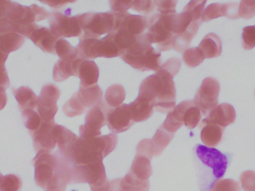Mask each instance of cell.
<instances>
[{
    "label": "cell",
    "instance_id": "cell-1",
    "mask_svg": "<svg viewBox=\"0 0 255 191\" xmlns=\"http://www.w3.org/2000/svg\"><path fill=\"white\" fill-rule=\"evenodd\" d=\"M36 185L46 191H65L71 181L73 165L59 151H40L33 159Z\"/></svg>",
    "mask_w": 255,
    "mask_h": 191
},
{
    "label": "cell",
    "instance_id": "cell-2",
    "mask_svg": "<svg viewBox=\"0 0 255 191\" xmlns=\"http://www.w3.org/2000/svg\"><path fill=\"white\" fill-rule=\"evenodd\" d=\"M118 136L109 134L94 138L79 137L63 151H59L73 166L88 165L103 161L116 148Z\"/></svg>",
    "mask_w": 255,
    "mask_h": 191
},
{
    "label": "cell",
    "instance_id": "cell-3",
    "mask_svg": "<svg viewBox=\"0 0 255 191\" xmlns=\"http://www.w3.org/2000/svg\"><path fill=\"white\" fill-rule=\"evenodd\" d=\"M173 77V75L160 67L156 73L142 81L138 96L154 102L156 111L168 114L175 108L176 92Z\"/></svg>",
    "mask_w": 255,
    "mask_h": 191
},
{
    "label": "cell",
    "instance_id": "cell-4",
    "mask_svg": "<svg viewBox=\"0 0 255 191\" xmlns=\"http://www.w3.org/2000/svg\"><path fill=\"white\" fill-rule=\"evenodd\" d=\"M194 153L199 163L200 191H210L214 183L225 175L229 159L226 155L217 149L201 144L196 146Z\"/></svg>",
    "mask_w": 255,
    "mask_h": 191
},
{
    "label": "cell",
    "instance_id": "cell-5",
    "mask_svg": "<svg viewBox=\"0 0 255 191\" xmlns=\"http://www.w3.org/2000/svg\"><path fill=\"white\" fill-rule=\"evenodd\" d=\"M120 57L130 67L142 72H157L161 67L160 52L143 40L142 36Z\"/></svg>",
    "mask_w": 255,
    "mask_h": 191
},
{
    "label": "cell",
    "instance_id": "cell-6",
    "mask_svg": "<svg viewBox=\"0 0 255 191\" xmlns=\"http://www.w3.org/2000/svg\"><path fill=\"white\" fill-rule=\"evenodd\" d=\"M174 15L165 16L154 13L148 16V28L142 37L150 44L156 43L158 52L170 50L173 48L175 37L173 28Z\"/></svg>",
    "mask_w": 255,
    "mask_h": 191
},
{
    "label": "cell",
    "instance_id": "cell-7",
    "mask_svg": "<svg viewBox=\"0 0 255 191\" xmlns=\"http://www.w3.org/2000/svg\"><path fill=\"white\" fill-rule=\"evenodd\" d=\"M79 15L82 35L91 38L100 39L103 34L112 32L115 28L114 12H88Z\"/></svg>",
    "mask_w": 255,
    "mask_h": 191
},
{
    "label": "cell",
    "instance_id": "cell-8",
    "mask_svg": "<svg viewBox=\"0 0 255 191\" xmlns=\"http://www.w3.org/2000/svg\"><path fill=\"white\" fill-rule=\"evenodd\" d=\"M103 161H97L88 165L73 166L70 184L88 183L90 186H99L107 182Z\"/></svg>",
    "mask_w": 255,
    "mask_h": 191
},
{
    "label": "cell",
    "instance_id": "cell-9",
    "mask_svg": "<svg viewBox=\"0 0 255 191\" xmlns=\"http://www.w3.org/2000/svg\"><path fill=\"white\" fill-rule=\"evenodd\" d=\"M109 105L100 102L88 110L85 117V123L79 128L80 138H94L101 136V129L107 125Z\"/></svg>",
    "mask_w": 255,
    "mask_h": 191
},
{
    "label": "cell",
    "instance_id": "cell-10",
    "mask_svg": "<svg viewBox=\"0 0 255 191\" xmlns=\"http://www.w3.org/2000/svg\"><path fill=\"white\" fill-rule=\"evenodd\" d=\"M48 19L51 30L58 38L82 36V29L79 14L71 16L60 12L54 11L49 13Z\"/></svg>",
    "mask_w": 255,
    "mask_h": 191
},
{
    "label": "cell",
    "instance_id": "cell-11",
    "mask_svg": "<svg viewBox=\"0 0 255 191\" xmlns=\"http://www.w3.org/2000/svg\"><path fill=\"white\" fill-rule=\"evenodd\" d=\"M220 91V85L217 79L212 77L204 79L193 100L204 115L208 116L218 105Z\"/></svg>",
    "mask_w": 255,
    "mask_h": 191
},
{
    "label": "cell",
    "instance_id": "cell-12",
    "mask_svg": "<svg viewBox=\"0 0 255 191\" xmlns=\"http://www.w3.org/2000/svg\"><path fill=\"white\" fill-rule=\"evenodd\" d=\"M60 95L61 91L56 85L51 83L43 85L37 105V112L43 122L55 123V116L58 110L57 101Z\"/></svg>",
    "mask_w": 255,
    "mask_h": 191
},
{
    "label": "cell",
    "instance_id": "cell-13",
    "mask_svg": "<svg viewBox=\"0 0 255 191\" xmlns=\"http://www.w3.org/2000/svg\"><path fill=\"white\" fill-rule=\"evenodd\" d=\"M113 12L115 20L114 30H122L135 37H139L148 28V16L132 15L127 11Z\"/></svg>",
    "mask_w": 255,
    "mask_h": 191
},
{
    "label": "cell",
    "instance_id": "cell-14",
    "mask_svg": "<svg viewBox=\"0 0 255 191\" xmlns=\"http://www.w3.org/2000/svg\"><path fill=\"white\" fill-rule=\"evenodd\" d=\"M134 123L127 104H124L118 108H109L107 114V125L114 133L126 132Z\"/></svg>",
    "mask_w": 255,
    "mask_h": 191
},
{
    "label": "cell",
    "instance_id": "cell-15",
    "mask_svg": "<svg viewBox=\"0 0 255 191\" xmlns=\"http://www.w3.org/2000/svg\"><path fill=\"white\" fill-rule=\"evenodd\" d=\"M55 123H42L41 126L35 132H30V135L33 140L34 150L37 153L40 151H46L52 153L56 146L55 137H54V127Z\"/></svg>",
    "mask_w": 255,
    "mask_h": 191
},
{
    "label": "cell",
    "instance_id": "cell-16",
    "mask_svg": "<svg viewBox=\"0 0 255 191\" xmlns=\"http://www.w3.org/2000/svg\"><path fill=\"white\" fill-rule=\"evenodd\" d=\"M236 119V111L235 108L229 103L220 104L210 112L208 117L202 120L199 124L213 123L220 127H227L235 123Z\"/></svg>",
    "mask_w": 255,
    "mask_h": 191
},
{
    "label": "cell",
    "instance_id": "cell-17",
    "mask_svg": "<svg viewBox=\"0 0 255 191\" xmlns=\"http://www.w3.org/2000/svg\"><path fill=\"white\" fill-rule=\"evenodd\" d=\"M30 39L43 52L56 55L55 44L60 38L52 32L50 28L39 25L38 28L32 33Z\"/></svg>",
    "mask_w": 255,
    "mask_h": 191
},
{
    "label": "cell",
    "instance_id": "cell-18",
    "mask_svg": "<svg viewBox=\"0 0 255 191\" xmlns=\"http://www.w3.org/2000/svg\"><path fill=\"white\" fill-rule=\"evenodd\" d=\"M112 191H148L149 181H142L129 172L124 178L110 182Z\"/></svg>",
    "mask_w": 255,
    "mask_h": 191
},
{
    "label": "cell",
    "instance_id": "cell-19",
    "mask_svg": "<svg viewBox=\"0 0 255 191\" xmlns=\"http://www.w3.org/2000/svg\"><path fill=\"white\" fill-rule=\"evenodd\" d=\"M76 49L78 57L82 59L92 61L101 57L100 39L91 38L82 35Z\"/></svg>",
    "mask_w": 255,
    "mask_h": 191
},
{
    "label": "cell",
    "instance_id": "cell-20",
    "mask_svg": "<svg viewBox=\"0 0 255 191\" xmlns=\"http://www.w3.org/2000/svg\"><path fill=\"white\" fill-rule=\"evenodd\" d=\"M154 105V102L138 96L133 102L128 105L132 120L134 123H139L148 120L152 115Z\"/></svg>",
    "mask_w": 255,
    "mask_h": 191
},
{
    "label": "cell",
    "instance_id": "cell-21",
    "mask_svg": "<svg viewBox=\"0 0 255 191\" xmlns=\"http://www.w3.org/2000/svg\"><path fill=\"white\" fill-rule=\"evenodd\" d=\"M77 77L81 80L80 85L90 87L96 85L100 77V70L94 61L81 59L78 67Z\"/></svg>",
    "mask_w": 255,
    "mask_h": 191
},
{
    "label": "cell",
    "instance_id": "cell-22",
    "mask_svg": "<svg viewBox=\"0 0 255 191\" xmlns=\"http://www.w3.org/2000/svg\"><path fill=\"white\" fill-rule=\"evenodd\" d=\"M82 58L61 60L55 63L53 68V79L55 82H64L70 76H77L78 67Z\"/></svg>",
    "mask_w": 255,
    "mask_h": 191
},
{
    "label": "cell",
    "instance_id": "cell-23",
    "mask_svg": "<svg viewBox=\"0 0 255 191\" xmlns=\"http://www.w3.org/2000/svg\"><path fill=\"white\" fill-rule=\"evenodd\" d=\"M199 127L202 129L201 140L208 147H215L221 142L224 129L213 123L199 124Z\"/></svg>",
    "mask_w": 255,
    "mask_h": 191
},
{
    "label": "cell",
    "instance_id": "cell-24",
    "mask_svg": "<svg viewBox=\"0 0 255 191\" xmlns=\"http://www.w3.org/2000/svg\"><path fill=\"white\" fill-rule=\"evenodd\" d=\"M188 102L189 100L183 101L177 106H175L173 111L168 113L167 117L162 125L165 130L167 131L169 133L175 135V132L184 125L183 114H184V110H185Z\"/></svg>",
    "mask_w": 255,
    "mask_h": 191
},
{
    "label": "cell",
    "instance_id": "cell-25",
    "mask_svg": "<svg viewBox=\"0 0 255 191\" xmlns=\"http://www.w3.org/2000/svg\"><path fill=\"white\" fill-rule=\"evenodd\" d=\"M76 94L79 100L86 108H91L103 101V93L97 84L90 87L80 85Z\"/></svg>",
    "mask_w": 255,
    "mask_h": 191
},
{
    "label": "cell",
    "instance_id": "cell-26",
    "mask_svg": "<svg viewBox=\"0 0 255 191\" xmlns=\"http://www.w3.org/2000/svg\"><path fill=\"white\" fill-rule=\"evenodd\" d=\"M199 48L203 52L205 58H217L221 55L223 43L218 35L209 33L201 41Z\"/></svg>",
    "mask_w": 255,
    "mask_h": 191
},
{
    "label": "cell",
    "instance_id": "cell-27",
    "mask_svg": "<svg viewBox=\"0 0 255 191\" xmlns=\"http://www.w3.org/2000/svg\"><path fill=\"white\" fill-rule=\"evenodd\" d=\"M13 94L17 101L20 111L33 110L37 107L38 98L28 87H20L18 89L13 88Z\"/></svg>",
    "mask_w": 255,
    "mask_h": 191
},
{
    "label": "cell",
    "instance_id": "cell-28",
    "mask_svg": "<svg viewBox=\"0 0 255 191\" xmlns=\"http://www.w3.org/2000/svg\"><path fill=\"white\" fill-rule=\"evenodd\" d=\"M130 172L142 181H147L152 174L151 162L145 156H136L133 159Z\"/></svg>",
    "mask_w": 255,
    "mask_h": 191
},
{
    "label": "cell",
    "instance_id": "cell-29",
    "mask_svg": "<svg viewBox=\"0 0 255 191\" xmlns=\"http://www.w3.org/2000/svg\"><path fill=\"white\" fill-rule=\"evenodd\" d=\"M25 40L20 34L15 32L0 34V49L9 54L19 49L23 45Z\"/></svg>",
    "mask_w": 255,
    "mask_h": 191
},
{
    "label": "cell",
    "instance_id": "cell-30",
    "mask_svg": "<svg viewBox=\"0 0 255 191\" xmlns=\"http://www.w3.org/2000/svg\"><path fill=\"white\" fill-rule=\"evenodd\" d=\"M174 134L169 133L161 126L157 129L151 141L154 149V156H159L174 138Z\"/></svg>",
    "mask_w": 255,
    "mask_h": 191
},
{
    "label": "cell",
    "instance_id": "cell-31",
    "mask_svg": "<svg viewBox=\"0 0 255 191\" xmlns=\"http://www.w3.org/2000/svg\"><path fill=\"white\" fill-rule=\"evenodd\" d=\"M202 119V112L196 106L193 101L189 100L188 104L183 114V122L186 127L193 129L200 123Z\"/></svg>",
    "mask_w": 255,
    "mask_h": 191
},
{
    "label": "cell",
    "instance_id": "cell-32",
    "mask_svg": "<svg viewBox=\"0 0 255 191\" xmlns=\"http://www.w3.org/2000/svg\"><path fill=\"white\" fill-rule=\"evenodd\" d=\"M126 99V91L122 85H112L108 88L105 94V99L109 106L112 108H118L122 105Z\"/></svg>",
    "mask_w": 255,
    "mask_h": 191
},
{
    "label": "cell",
    "instance_id": "cell-33",
    "mask_svg": "<svg viewBox=\"0 0 255 191\" xmlns=\"http://www.w3.org/2000/svg\"><path fill=\"white\" fill-rule=\"evenodd\" d=\"M100 44H101V57L110 58L121 56V52L114 40L112 31L106 37L100 39Z\"/></svg>",
    "mask_w": 255,
    "mask_h": 191
},
{
    "label": "cell",
    "instance_id": "cell-34",
    "mask_svg": "<svg viewBox=\"0 0 255 191\" xmlns=\"http://www.w3.org/2000/svg\"><path fill=\"white\" fill-rule=\"evenodd\" d=\"M55 52L61 60H74L79 58L76 47L64 39H59L55 44Z\"/></svg>",
    "mask_w": 255,
    "mask_h": 191
},
{
    "label": "cell",
    "instance_id": "cell-35",
    "mask_svg": "<svg viewBox=\"0 0 255 191\" xmlns=\"http://www.w3.org/2000/svg\"><path fill=\"white\" fill-rule=\"evenodd\" d=\"M87 108L79 100L77 94L75 93L73 96L66 102L63 107V111L69 117H74L82 115Z\"/></svg>",
    "mask_w": 255,
    "mask_h": 191
},
{
    "label": "cell",
    "instance_id": "cell-36",
    "mask_svg": "<svg viewBox=\"0 0 255 191\" xmlns=\"http://www.w3.org/2000/svg\"><path fill=\"white\" fill-rule=\"evenodd\" d=\"M184 63L190 67H196L205 60V55L199 47L189 48L183 54Z\"/></svg>",
    "mask_w": 255,
    "mask_h": 191
},
{
    "label": "cell",
    "instance_id": "cell-37",
    "mask_svg": "<svg viewBox=\"0 0 255 191\" xmlns=\"http://www.w3.org/2000/svg\"><path fill=\"white\" fill-rule=\"evenodd\" d=\"M22 119L25 128L29 131V133L37 131L43 123V120L38 113L34 110L22 111Z\"/></svg>",
    "mask_w": 255,
    "mask_h": 191
},
{
    "label": "cell",
    "instance_id": "cell-38",
    "mask_svg": "<svg viewBox=\"0 0 255 191\" xmlns=\"http://www.w3.org/2000/svg\"><path fill=\"white\" fill-rule=\"evenodd\" d=\"M220 16H226V4L223 3H214L210 4L202 14V22H209L211 19Z\"/></svg>",
    "mask_w": 255,
    "mask_h": 191
},
{
    "label": "cell",
    "instance_id": "cell-39",
    "mask_svg": "<svg viewBox=\"0 0 255 191\" xmlns=\"http://www.w3.org/2000/svg\"><path fill=\"white\" fill-rule=\"evenodd\" d=\"M22 185V180L17 176L13 174L6 175L1 180L0 191H19Z\"/></svg>",
    "mask_w": 255,
    "mask_h": 191
},
{
    "label": "cell",
    "instance_id": "cell-40",
    "mask_svg": "<svg viewBox=\"0 0 255 191\" xmlns=\"http://www.w3.org/2000/svg\"><path fill=\"white\" fill-rule=\"evenodd\" d=\"M211 191H241V186L235 180H220L214 183Z\"/></svg>",
    "mask_w": 255,
    "mask_h": 191
},
{
    "label": "cell",
    "instance_id": "cell-41",
    "mask_svg": "<svg viewBox=\"0 0 255 191\" xmlns=\"http://www.w3.org/2000/svg\"><path fill=\"white\" fill-rule=\"evenodd\" d=\"M243 47L247 50L253 49L255 46V25L244 28L242 34Z\"/></svg>",
    "mask_w": 255,
    "mask_h": 191
},
{
    "label": "cell",
    "instance_id": "cell-42",
    "mask_svg": "<svg viewBox=\"0 0 255 191\" xmlns=\"http://www.w3.org/2000/svg\"><path fill=\"white\" fill-rule=\"evenodd\" d=\"M136 156H145L151 160L154 156V149L152 141L150 139H144L136 147Z\"/></svg>",
    "mask_w": 255,
    "mask_h": 191
},
{
    "label": "cell",
    "instance_id": "cell-43",
    "mask_svg": "<svg viewBox=\"0 0 255 191\" xmlns=\"http://www.w3.org/2000/svg\"><path fill=\"white\" fill-rule=\"evenodd\" d=\"M239 17L246 19H252L255 16V1H240L239 4Z\"/></svg>",
    "mask_w": 255,
    "mask_h": 191
},
{
    "label": "cell",
    "instance_id": "cell-44",
    "mask_svg": "<svg viewBox=\"0 0 255 191\" xmlns=\"http://www.w3.org/2000/svg\"><path fill=\"white\" fill-rule=\"evenodd\" d=\"M154 4L157 7V10L160 12V14L165 15V16H169V15H175L176 10L177 1H154Z\"/></svg>",
    "mask_w": 255,
    "mask_h": 191
},
{
    "label": "cell",
    "instance_id": "cell-45",
    "mask_svg": "<svg viewBox=\"0 0 255 191\" xmlns=\"http://www.w3.org/2000/svg\"><path fill=\"white\" fill-rule=\"evenodd\" d=\"M241 182L244 191H255V172L247 171L241 175Z\"/></svg>",
    "mask_w": 255,
    "mask_h": 191
},
{
    "label": "cell",
    "instance_id": "cell-46",
    "mask_svg": "<svg viewBox=\"0 0 255 191\" xmlns=\"http://www.w3.org/2000/svg\"><path fill=\"white\" fill-rule=\"evenodd\" d=\"M155 4L154 1H148V0H134L133 1V5L131 8L140 13L148 14L155 8Z\"/></svg>",
    "mask_w": 255,
    "mask_h": 191
},
{
    "label": "cell",
    "instance_id": "cell-47",
    "mask_svg": "<svg viewBox=\"0 0 255 191\" xmlns=\"http://www.w3.org/2000/svg\"><path fill=\"white\" fill-rule=\"evenodd\" d=\"M181 65V62L180 58H172L166 61L163 65H161V67L175 76L179 72Z\"/></svg>",
    "mask_w": 255,
    "mask_h": 191
},
{
    "label": "cell",
    "instance_id": "cell-48",
    "mask_svg": "<svg viewBox=\"0 0 255 191\" xmlns=\"http://www.w3.org/2000/svg\"><path fill=\"white\" fill-rule=\"evenodd\" d=\"M111 7L113 11L124 12L127 11L128 9L131 8L133 5V1H109Z\"/></svg>",
    "mask_w": 255,
    "mask_h": 191
},
{
    "label": "cell",
    "instance_id": "cell-49",
    "mask_svg": "<svg viewBox=\"0 0 255 191\" xmlns=\"http://www.w3.org/2000/svg\"><path fill=\"white\" fill-rule=\"evenodd\" d=\"M226 4V16L229 19H238L239 18V4L238 2H228Z\"/></svg>",
    "mask_w": 255,
    "mask_h": 191
},
{
    "label": "cell",
    "instance_id": "cell-50",
    "mask_svg": "<svg viewBox=\"0 0 255 191\" xmlns=\"http://www.w3.org/2000/svg\"><path fill=\"white\" fill-rule=\"evenodd\" d=\"M41 2L47 4L48 5L50 6L51 7H53V8H61V7H64V6L70 4V3L73 2V1H41Z\"/></svg>",
    "mask_w": 255,
    "mask_h": 191
},
{
    "label": "cell",
    "instance_id": "cell-51",
    "mask_svg": "<svg viewBox=\"0 0 255 191\" xmlns=\"http://www.w3.org/2000/svg\"><path fill=\"white\" fill-rule=\"evenodd\" d=\"M7 57H8V54L0 49V73L7 71L5 67H4V63H5Z\"/></svg>",
    "mask_w": 255,
    "mask_h": 191
},
{
    "label": "cell",
    "instance_id": "cell-52",
    "mask_svg": "<svg viewBox=\"0 0 255 191\" xmlns=\"http://www.w3.org/2000/svg\"><path fill=\"white\" fill-rule=\"evenodd\" d=\"M91 191H111L110 182L107 181L105 184L99 186H91Z\"/></svg>",
    "mask_w": 255,
    "mask_h": 191
},
{
    "label": "cell",
    "instance_id": "cell-53",
    "mask_svg": "<svg viewBox=\"0 0 255 191\" xmlns=\"http://www.w3.org/2000/svg\"><path fill=\"white\" fill-rule=\"evenodd\" d=\"M7 95H6L5 91L0 90V111L2 110L5 107L7 103Z\"/></svg>",
    "mask_w": 255,
    "mask_h": 191
},
{
    "label": "cell",
    "instance_id": "cell-54",
    "mask_svg": "<svg viewBox=\"0 0 255 191\" xmlns=\"http://www.w3.org/2000/svg\"><path fill=\"white\" fill-rule=\"evenodd\" d=\"M2 179H3L2 174H1V173H0V184H1V180H2Z\"/></svg>",
    "mask_w": 255,
    "mask_h": 191
},
{
    "label": "cell",
    "instance_id": "cell-55",
    "mask_svg": "<svg viewBox=\"0 0 255 191\" xmlns=\"http://www.w3.org/2000/svg\"></svg>",
    "mask_w": 255,
    "mask_h": 191
},
{
    "label": "cell",
    "instance_id": "cell-56",
    "mask_svg": "<svg viewBox=\"0 0 255 191\" xmlns=\"http://www.w3.org/2000/svg\"></svg>",
    "mask_w": 255,
    "mask_h": 191
}]
</instances>
